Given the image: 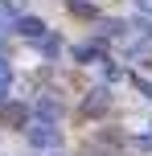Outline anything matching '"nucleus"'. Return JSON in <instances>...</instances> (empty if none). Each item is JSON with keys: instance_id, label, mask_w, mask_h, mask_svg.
<instances>
[{"instance_id": "obj_11", "label": "nucleus", "mask_w": 152, "mask_h": 156, "mask_svg": "<svg viewBox=\"0 0 152 156\" xmlns=\"http://www.w3.org/2000/svg\"><path fill=\"white\" fill-rule=\"evenodd\" d=\"M54 156H62V152H54Z\"/></svg>"}, {"instance_id": "obj_2", "label": "nucleus", "mask_w": 152, "mask_h": 156, "mask_svg": "<svg viewBox=\"0 0 152 156\" xmlns=\"http://www.w3.org/2000/svg\"><path fill=\"white\" fill-rule=\"evenodd\" d=\"M25 119H29V107L25 103H0V123L4 127H25Z\"/></svg>"}, {"instance_id": "obj_5", "label": "nucleus", "mask_w": 152, "mask_h": 156, "mask_svg": "<svg viewBox=\"0 0 152 156\" xmlns=\"http://www.w3.org/2000/svg\"><path fill=\"white\" fill-rule=\"evenodd\" d=\"M107 107H111V94H107L103 86H99L95 94H87V103H82V111H87V115H103Z\"/></svg>"}, {"instance_id": "obj_9", "label": "nucleus", "mask_w": 152, "mask_h": 156, "mask_svg": "<svg viewBox=\"0 0 152 156\" xmlns=\"http://www.w3.org/2000/svg\"><path fill=\"white\" fill-rule=\"evenodd\" d=\"M70 12H74V16H95V4H87V0H70Z\"/></svg>"}, {"instance_id": "obj_8", "label": "nucleus", "mask_w": 152, "mask_h": 156, "mask_svg": "<svg viewBox=\"0 0 152 156\" xmlns=\"http://www.w3.org/2000/svg\"><path fill=\"white\" fill-rule=\"evenodd\" d=\"M12 25H16V12L8 8V0H0V33H8Z\"/></svg>"}, {"instance_id": "obj_10", "label": "nucleus", "mask_w": 152, "mask_h": 156, "mask_svg": "<svg viewBox=\"0 0 152 156\" xmlns=\"http://www.w3.org/2000/svg\"><path fill=\"white\" fill-rule=\"evenodd\" d=\"M140 90H144V99H152V82H140Z\"/></svg>"}, {"instance_id": "obj_7", "label": "nucleus", "mask_w": 152, "mask_h": 156, "mask_svg": "<svg viewBox=\"0 0 152 156\" xmlns=\"http://www.w3.org/2000/svg\"><path fill=\"white\" fill-rule=\"evenodd\" d=\"M8 86H12V66L0 58V103H8Z\"/></svg>"}, {"instance_id": "obj_6", "label": "nucleus", "mask_w": 152, "mask_h": 156, "mask_svg": "<svg viewBox=\"0 0 152 156\" xmlns=\"http://www.w3.org/2000/svg\"><path fill=\"white\" fill-rule=\"evenodd\" d=\"M74 54H78V62H103V45H99V41H87V45H78Z\"/></svg>"}, {"instance_id": "obj_3", "label": "nucleus", "mask_w": 152, "mask_h": 156, "mask_svg": "<svg viewBox=\"0 0 152 156\" xmlns=\"http://www.w3.org/2000/svg\"><path fill=\"white\" fill-rule=\"evenodd\" d=\"M21 37H29V41H41L45 37V21L41 16H16V25H12Z\"/></svg>"}, {"instance_id": "obj_1", "label": "nucleus", "mask_w": 152, "mask_h": 156, "mask_svg": "<svg viewBox=\"0 0 152 156\" xmlns=\"http://www.w3.org/2000/svg\"><path fill=\"white\" fill-rule=\"evenodd\" d=\"M25 140H29L33 148H58V144H62V132H58V123H41V119H33V123L25 127Z\"/></svg>"}, {"instance_id": "obj_4", "label": "nucleus", "mask_w": 152, "mask_h": 156, "mask_svg": "<svg viewBox=\"0 0 152 156\" xmlns=\"http://www.w3.org/2000/svg\"><path fill=\"white\" fill-rule=\"evenodd\" d=\"M33 115H37L41 123H58V115H62V103L45 94V99H37V107H33Z\"/></svg>"}]
</instances>
